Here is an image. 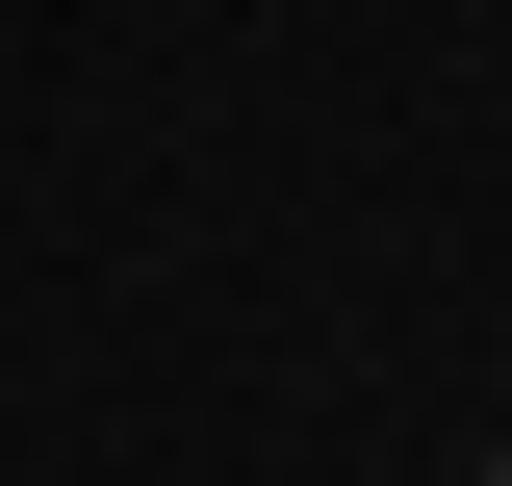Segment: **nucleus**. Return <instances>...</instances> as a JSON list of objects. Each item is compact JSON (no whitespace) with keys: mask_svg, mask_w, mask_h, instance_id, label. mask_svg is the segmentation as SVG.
<instances>
[{"mask_svg":"<svg viewBox=\"0 0 512 486\" xmlns=\"http://www.w3.org/2000/svg\"><path fill=\"white\" fill-rule=\"evenodd\" d=\"M487 486H512V461H487Z\"/></svg>","mask_w":512,"mask_h":486,"instance_id":"obj_1","label":"nucleus"}]
</instances>
